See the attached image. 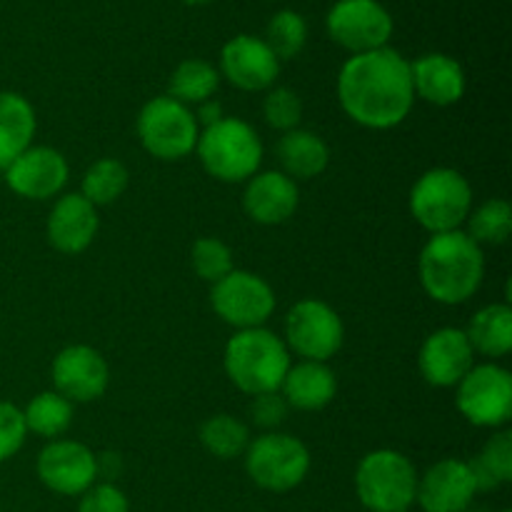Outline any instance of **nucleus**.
Here are the masks:
<instances>
[{"instance_id": "obj_1", "label": "nucleus", "mask_w": 512, "mask_h": 512, "mask_svg": "<svg viewBox=\"0 0 512 512\" xmlns=\"http://www.w3.org/2000/svg\"><path fill=\"white\" fill-rule=\"evenodd\" d=\"M338 98L355 123L375 130L395 128L413 110L410 63L393 48L353 55L340 70Z\"/></svg>"}, {"instance_id": "obj_2", "label": "nucleus", "mask_w": 512, "mask_h": 512, "mask_svg": "<svg viewBox=\"0 0 512 512\" xmlns=\"http://www.w3.org/2000/svg\"><path fill=\"white\" fill-rule=\"evenodd\" d=\"M483 248L463 230L438 233L420 253V283L443 305H460L483 283Z\"/></svg>"}, {"instance_id": "obj_3", "label": "nucleus", "mask_w": 512, "mask_h": 512, "mask_svg": "<svg viewBox=\"0 0 512 512\" xmlns=\"http://www.w3.org/2000/svg\"><path fill=\"white\" fill-rule=\"evenodd\" d=\"M288 370V345L265 328L240 330L225 345V373L248 395L278 393Z\"/></svg>"}, {"instance_id": "obj_4", "label": "nucleus", "mask_w": 512, "mask_h": 512, "mask_svg": "<svg viewBox=\"0 0 512 512\" xmlns=\"http://www.w3.org/2000/svg\"><path fill=\"white\" fill-rule=\"evenodd\" d=\"M200 163L213 178L223 183H243L253 178L263 160L258 133L240 118H220L200 133Z\"/></svg>"}, {"instance_id": "obj_5", "label": "nucleus", "mask_w": 512, "mask_h": 512, "mask_svg": "<svg viewBox=\"0 0 512 512\" xmlns=\"http://www.w3.org/2000/svg\"><path fill=\"white\" fill-rule=\"evenodd\" d=\"M360 503L373 512H408L418 495V473L403 453L375 450L355 473Z\"/></svg>"}, {"instance_id": "obj_6", "label": "nucleus", "mask_w": 512, "mask_h": 512, "mask_svg": "<svg viewBox=\"0 0 512 512\" xmlns=\"http://www.w3.org/2000/svg\"><path fill=\"white\" fill-rule=\"evenodd\" d=\"M413 218L433 235L458 230L473 210V188L453 168H433L413 185Z\"/></svg>"}, {"instance_id": "obj_7", "label": "nucleus", "mask_w": 512, "mask_h": 512, "mask_svg": "<svg viewBox=\"0 0 512 512\" xmlns=\"http://www.w3.org/2000/svg\"><path fill=\"white\" fill-rule=\"evenodd\" d=\"M138 135L143 148L153 158L180 160L193 153L200 130L188 105L163 95L145 103V108L140 110Z\"/></svg>"}, {"instance_id": "obj_8", "label": "nucleus", "mask_w": 512, "mask_h": 512, "mask_svg": "<svg viewBox=\"0 0 512 512\" xmlns=\"http://www.w3.org/2000/svg\"><path fill=\"white\" fill-rule=\"evenodd\" d=\"M245 470L255 485L270 493L298 488L310 470V453L298 438L283 433L260 435L245 450Z\"/></svg>"}, {"instance_id": "obj_9", "label": "nucleus", "mask_w": 512, "mask_h": 512, "mask_svg": "<svg viewBox=\"0 0 512 512\" xmlns=\"http://www.w3.org/2000/svg\"><path fill=\"white\" fill-rule=\"evenodd\" d=\"M458 410L478 428H500L512 418V378L500 365H478L458 383Z\"/></svg>"}, {"instance_id": "obj_10", "label": "nucleus", "mask_w": 512, "mask_h": 512, "mask_svg": "<svg viewBox=\"0 0 512 512\" xmlns=\"http://www.w3.org/2000/svg\"><path fill=\"white\" fill-rule=\"evenodd\" d=\"M345 328L340 315L323 300H300L285 320V340L300 358L325 363L340 350Z\"/></svg>"}, {"instance_id": "obj_11", "label": "nucleus", "mask_w": 512, "mask_h": 512, "mask_svg": "<svg viewBox=\"0 0 512 512\" xmlns=\"http://www.w3.org/2000/svg\"><path fill=\"white\" fill-rule=\"evenodd\" d=\"M330 38L353 55L388 48L393 18L378 0H338L328 13Z\"/></svg>"}, {"instance_id": "obj_12", "label": "nucleus", "mask_w": 512, "mask_h": 512, "mask_svg": "<svg viewBox=\"0 0 512 512\" xmlns=\"http://www.w3.org/2000/svg\"><path fill=\"white\" fill-rule=\"evenodd\" d=\"M213 308L228 325L240 330L260 328L275 310V293L263 278L245 270H230L213 285Z\"/></svg>"}, {"instance_id": "obj_13", "label": "nucleus", "mask_w": 512, "mask_h": 512, "mask_svg": "<svg viewBox=\"0 0 512 512\" xmlns=\"http://www.w3.org/2000/svg\"><path fill=\"white\" fill-rule=\"evenodd\" d=\"M38 478L58 495H83L98 480V455L73 440H53L38 455Z\"/></svg>"}, {"instance_id": "obj_14", "label": "nucleus", "mask_w": 512, "mask_h": 512, "mask_svg": "<svg viewBox=\"0 0 512 512\" xmlns=\"http://www.w3.org/2000/svg\"><path fill=\"white\" fill-rule=\"evenodd\" d=\"M110 370L103 355L88 345H70L60 350L53 363L55 393L70 403H90L108 390Z\"/></svg>"}, {"instance_id": "obj_15", "label": "nucleus", "mask_w": 512, "mask_h": 512, "mask_svg": "<svg viewBox=\"0 0 512 512\" xmlns=\"http://www.w3.org/2000/svg\"><path fill=\"white\" fill-rule=\"evenodd\" d=\"M478 495V483L470 463L465 460H440L418 480L415 500L425 512H465Z\"/></svg>"}, {"instance_id": "obj_16", "label": "nucleus", "mask_w": 512, "mask_h": 512, "mask_svg": "<svg viewBox=\"0 0 512 512\" xmlns=\"http://www.w3.org/2000/svg\"><path fill=\"white\" fill-rule=\"evenodd\" d=\"M5 183L13 193L23 195V198H53L68 183V163L58 150L30 145L23 155H18L5 168Z\"/></svg>"}, {"instance_id": "obj_17", "label": "nucleus", "mask_w": 512, "mask_h": 512, "mask_svg": "<svg viewBox=\"0 0 512 512\" xmlns=\"http://www.w3.org/2000/svg\"><path fill=\"white\" fill-rule=\"evenodd\" d=\"M473 355L465 330H435L420 348V373L435 388H455L473 368Z\"/></svg>"}, {"instance_id": "obj_18", "label": "nucleus", "mask_w": 512, "mask_h": 512, "mask_svg": "<svg viewBox=\"0 0 512 512\" xmlns=\"http://www.w3.org/2000/svg\"><path fill=\"white\" fill-rule=\"evenodd\" d=\"M220 70L240 90H265L280 73V60L268 43L253 35L228 40L220 53Z\"/></svg>"}, {"instance_id": "obj_19", "label": "nucleus", "mask_w": 512, "mask_h": 512, "mask_svg": "<svg viewBox=\"0 0 512 512\" xmlns=\"http://www.w3.org/2000/svg\"><path fill=\"white\" fill-rule=\"evenodd\" d=\"M98 233V210L80 193L63 195L48 215V240L60 253H83Z\"/></svg>"}, {"instance_id": "obj_20", "label": "nucleus", "mask_w": 512, "mask_h": 512, "mask_svg": "<svg viewBox=\"0 0 512 512\" xmlns=\"http://www.w3.org/2000/svg\"><path fill=\"white\" fill-rule=\"evenodd\" d=\"M300 193L293 178L278 170L253 175L245 188V213L260 225H280L298 210Z\"/></svg>"}, {"instance_id": "obj_21", "label": "nucleus", "mask_w": 512, "mask_h": 512, "mask_svg": "<svg viewBox=\"0 0 512 512\" xmlns=\"http://www.w3.org/2000/svg\"><path fill=\"white\" fill-rule=\"evenodd\" d=\"M413 90L433 105H453L465 93V73L458 60L443 53H430L410 63Z\"/></svg>"}, {"instance_id": "obj_22", "label": "nucleus", "mask_w": 512, "mask_h": 512, "mask_svg": "<svg viewBox=\"0 0 512 512\" xmlns=\"http://www.w3.org/2000/svg\"><path fill=\"white\" fill-rule=\"evenodd\" d=\"M280 390H283L285 403L293 408L323 410L325 405L333 403L335 393H338V380L325 363L303 360L298 365H290Z\"/></svg>"}, {"instance_id": "obj_23", "label": "nucleus", "mask_w": 512, "mask_h": 512, "mask_svg": "<svg viewBox=\"0 0 512 512\" xmlns=\"http://www.w3.org/2000/svg\"><path fill=\"white\" fill-rule=\"evenodd\" d=\"M35 135V110L23 95L0 93V170L30 148Z\"/></svg>"}, {"instance_id": "obj_24", "label": "nucleus", "mask_w": 512, "mask_h": 512, "mask_svg": "<svg viewBox=\"0 0 512 512\" xmlns=\"http://www.w3.org/2000/svg\"><path fill=\"white\" fill-rule=\"evenodd\" d=\"M278 160L288 178H318L330 163V150L323 138L310 130H288L278 143Z\"/></svg>"}, {"instance_id": "obj_25", "label": "nucleus", "mask_w": 512, "mask_h": 512, "mask_svg": "<svg viewBox=\"0 0 512 512\" xmlns=\"http://www.w3.org/2000/svg\"><path fill=\"white\" fill-rule=\"evenodd\" d=\"M473 353H483L488 358H503L512 350V310L510 305H488L478 310L470 320L468 330Z\"/></svg>"}, {"instance_id": "obj_26", "label": "nucleus", "mask_w": 512, "mask_h": 512, "mask_svg": "<svg viewBox=\"0 0 512 512\" xmlns=\"http://www.w3.org/2000/svg\"><path fill=\"white\" fill-rule=\"evenodd\" d=\"M220 85V73L208 60L190 58L175 68L170 78V98L183 105H200L213 98Z\"/></svg>"}, {"instance_id": "obj_27", "label": "nucleus", "mask_w": 512, "mask_h": 512, "mask_svg": "<svg viewBox=\"0 0 512 512\" xmlns=\"http://www.w3.org/2000/svg\"><path fill=\"white\" fill-rule=\"evenodd\" d=\"M480 490H495L512 480V433L503 430L485 443L483 453L470 463Z\"/></svg>"}, {"instance_id": "obj_28", "label": "nucleus", "mask_w": 512, "mask_h": 512, "mask_svg": "<svg viewBox=\"0 0 512 512\" xmlns=\"http://www.w3.org/2000/svg\"><path fill=\"white\" fill-rule=\"evenodd\" d=\"M23 418L25 428L33 433L43 438H58L73 423V403L60 393H40L23 410Z\"/></svg>"}, {"instance_id": "obj_29", "label": "nucleus", "mask_w": 512, "mask_h": 512, "mask_svg": "<svg viewBox=\"0 0 512 512\" xmlns=\"http://www.w3.org/2000/svg\"><path fill=\"white\" fill-rule=\"evenodd\" d=\"M200 443L215 458L230 460L245 455L250 445V433L233 415H215V418L205 420L203 428H200Z\"/></svg>"}, {"instance_id": "obj_30", "label": "nucleus", "mask_w": 512, "mask_h": 512, "mask_svg": "<svg viewBox=\"0 0 512 512\" xmlns=\"http://www.w3.org/2000/svg\"><path fill=\"white\" fill-rule=\"evenodd\" d=\"M128 168L115 158H103L88 168L83 178V198L90 205H110L128 188Z\"/></svg>"}, {"instance_id": "obj_31", "label": "nucleus", "mask_w": 512, "mask_h": 512, "mask_svg": "<svg viewBox=\"0 0 512 512\" xmlns=\"http://www.w3.org/2000/svg\"><path fill=\"white\" fill-rule=\"evenodd\" d=\"M512 233V208L508 200H488L468 215V235L478 245H503Z\"/></svg>"}, {"instance_id": "obj_32", "label": "nucleus", "mask_w": 512, "mask_h": 512, "mask_svg": "<svg viewBox=\"0 0 512 512\" xmlns=\"http://www.w3.org/2000/svg\"><path fill=\"white\" fill-rule=\"evenodd\" d=\"M305 40H308V25H305L303 15L295 10H280L268 23L265 43L278 60L295 58L305 48Z\"/></svg>"}, {"instance_id": "obj_33", "label": "nucleus", "mask_w": 512, "mask_h": 512, "mask_svg": "<svg viewBox=\"0 0 512 512\" xmlns=\"http://www.w3.org/2000/svg\"><path fill=\"white\" fill-rule=\"evenodd\" d=\"M190 260H193L195 273L213 285L218 283V280H223L225 275L233 270V253H230L228 245L218 238L195 240Z\"/></svg>"}, {"instance_id": "obj_34", "label": "nucleus", "mask_w": 512, "mask_h": 512, "mask_svg": "<svg viewBox=\"0 0 512 512\" xmlns=\"http://www.w3.org/2000/svg\"><path fill=\"white\" fill-rule=\"evenodd\" d=\"M265 120H268L273 128L278 130H295V125L303 118V103H300L298 95L288 88H273L265 95L263 103Z\"/></svg>"}, {"instance_id": "obj_35", "label": "nucleus", "mask_w": 512, "mask_h": 512, "mask_svg": "<svg viewBox=\"0 0 512 512\" xmlns=\"http://www.w3.org/2000/svg\"><path fill=\"white\" fill-rule=\"evenodd\" d=\"M25 428L23 410L15 408L8 400H0V463H5L8 458H13L25 443Z\"/></svg>"}, {"instance_id": "obj_36", "label": "nucleus", "mask_w": 512, "mask_h": 512, "mask_svg": "<svg viewBox=\"0 0 512 512\" xmlns=\"http://www.w3.org/2000/svg\"><path fill=\"white\" fill-rule=\"evenodd\" d=\"M78 512H130V503L113 483H100L85 490Z\"/></svg>"}, {"instance_id": "obj_37", "label": "nucleus", "mask_w": 512, "mask_h": 512, "mask_svg": "<svg viewBox=\"0 0 512 512\" xmlns=\"http://www.w3.org/2000/svg\"><path fill=\"white\" fill-rule=\"evenodd\" d=\"M288 415V403H285L283 395L278 393H260L253 395V403H250V418L260 428H278L280 423Z\"/></svg>"}, {"instance_id": "obj_38", "label": "nucleus", "mask_w": 512, "mask_h": 512, "mask_svg": "<svg viewBox=\"0 0 512 512\" xmlns=\"http://www.w3.org/2000/svg\"><path fill=\"white\" fill-rule=\"evenodd\" d=\"M220 118H225L223 108H220L218 100H213V98L205 100V103H200L198 113H195V123H203L205 128H208V125H213V123H218Z\"/></svg>"}, {"instance_id": "obj_39", "label": "nucleus", "mask_w": 512, "mask_h": 512, "mask_svg": "<svg viewBox=\"0 0 512 512\" xmlns=\"http://www.w3.org/2000/svg\"><path fill=\"white\" fill-rule=\"evenodd\" d=\"M188 5H205V3H213V0H183Z\"/></svg>"}, {"instance_id": "obj_40", "label": "nucleus", "mask_w": 512, "mask_h": 512, "mask_svg": "<svg viewBox=\"0 0 512 512\" xmlns=\"http://www.w3.org/2000/svg\"><path fill=\"white\" fill-rule=\"evenodd\" d=\"M503 512H510V510H503Z\"/></svg>"}]
</instances>
